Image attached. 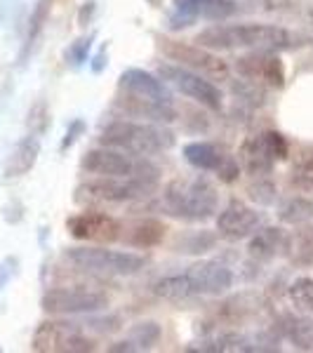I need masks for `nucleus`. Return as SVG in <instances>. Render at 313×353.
<instances>
[{
    "mask_svg": "<svg viewBox=\"0 0 313 353\" xmlns=\"http://www.w3.org/2000/svg\"><path fill=\"white\" fill-rule=\"evenodd\" d=\"M285 254L294 266H301V269L313 266V229L301 224L299 231L287 236Z\"/></svg>",
    "mask_w": 313,
    "mask_h": 353,
    "instance_id": "5701e85b",
    "label": "nucleus"
},
{
    "mask_svg": "<svg viewBox=\"0 0 313 353\" xmlns=\"http://www.w3.org/2000/svg\"><path fill=\"white\" fill-rule=\"evenodd\" d=\"M281 332L292 341L297 349L311 351L313 349V321L309 316H285L283 318Z\"/></svg>",
    "mask_w": 313,
    "mask_h": 353,
    "instance_id": "393cba45",
    "label": "nucleus"
},
{
    "mask_svg": "<svg viewBox=\"0 0 313 353\" xmlns=\"http://www.w3.org/2000/svg\"><path fill=\"white\" fill-rule=\"evenodd\" d=\"M88 327L99 330V332H116V330H121V321H118V318H106V321H90Z\"/></svg>",
    "mask_w": 313,
    "mask_h": 353,
    "instance_id": "4c0bfd02",
    "label": "nucleus"
},
{
    "mask_svg": "<svg viewBox=\"0 0 313 353\" xmlns=\"http://www.w3.org/2000/svg\"><path fill=\"white\" fill-rule=\"evenodd\" d=\"M285 243H287V236L281 226H266V229H261V231H254V236L250 238L248 252H250V257L266 261L285 252Z\"/></svg>",
    "mask_w": 313,
    "mask_h": 353,
    "instance_id": "6ab92c4d",
    "label": "nucleus"
},
{
    "mask_svg": "<svg viewBox=\"0 0 313 353\" xmlns=\"http://www.w3.org/2000/svg\"><path fill=\"white\" fill-rule=\"evenodd\" d=\"M99 141L134 156H153V153L170 151L174 146V132L161 123H134L113 121L101 130Z\"/></svg>",
    "mask_w": 313,
    "mask_h": 353,
    "instance_id": "f03ea898",
    "label": "nucleus"
},
{
    "mask_svg": "<svg viewBox=\"0 0 313 353\" xmlns=\"http://www.w3.org/2000/svg\"><path fill=\"white\" fill-rule=\"evenodd\" d=\"M121 92L144 97V99H156V101H172V92L170 85L163 78H156L149 71L141 68H128L121 73V83H118Z\"/></svg>",
    "mask_w": 313,
    "mask_h": 353,
    "instance_id": "dca6fc26",
    "label": "nucleus"
},
{
    "mask_svg": "<svg viewBox=\"0 0 313 353\" xmlns=\"http://www.w3.org/2000/svg\"><path fill=\"white\" fill-rule=\"evenodd\" d=\"M28 130H31V134L41 137L45 130L50 128V109L45 101H36V104L31 106V111H28Z\"/></svg>",
    "mask_w": 313,
    "mask_h": 353,
    "instance_id": "473e14b6",
    "label": "nucleus"
},
{
    "mask_svg": "<svg viewBox=\"0 0 313 353\" xmlns=\"http://www.w3.org/2000/svg\"><path fill=\"white\" fill-rule=\"evenodd\" d=\"M153 292H156V297H161L165 301L179 304V301L191 299L193 294H196V290H193L189 276H186V273H181V276H165V278H161V281L153 285Z\"/></svg>",
    "mask_w": 313,
    "mask_h": 353,
    "instance_id": "a878e982",
    "label": "nucleus"
},
{
    "mask_svg": "<svg viewBox=\"0 0 313 353\" xmlns=\"http://www.w3.org/2000/svg\"><path fill=\"white\" fill-rule=\"evenodd\" d=\"M83 130H85L83 121H73V123H71V128H68L66 137H64V141H61V151H66L68 146H73V144H76L78 134H83Z\"/></svg>",
    "mask_w": 313,
    "mask_h": 353,
    "instance_id": "e433bc0d",
    "label": "nucleus"
},
{
    "mask_svg": "<svg viewBox=\"0 0 313 353\" xmlns=\"http://www.w3.org/2000/svg\"><path fill=\"white\" fill-rule=\"evenodd\" d=\"M290 301H292L294 311L304 313V316H313V278L301 276L290 285L287 290Z\"/></svg>",
    "mask_w": 313,
    "mask_h": 353,
    "instance_id": "cd10ccee",
    "label": "nucleus"
},
{
    "mask_svg": "<svg viewBox=\"0 0 313 353\" xmlns=\"http://www.w3.org/2000/svg\"><path fill=\"white\" fill-rule=\"evenodd\" d=\"M165 231L168 226L163 224L161 219H139L125 231V236H121L130 248H141V250H149L156 248V245L163 243Z\"/></svg>",
    "mask_w": 313,
    "mask_h": 353,
    "instance_id": "4be33fe9",
    "label": "nucleus"
},
{
    "mask_svg": "<svg viewBox=\"0 0 313 353\" xmlns=\"http://www.w3.org/2000/svg\"><path fill=\"white\" fill-rule=\"evenodd\" d=\"M184 158L196 170L203 172H214L219 181L224 184H233L241 174V163L236 156L224 151L221 146L212 144V141H191L184 146Z\"/></svg>",
    "mask_w": 313,
    "mask_h": 353,
    "instance_id": "9d476101",
    "label": "nucleus"
},
{
    "mask_svg": "<svg viewBox=\"0 0 313 353\" xmlns=\"http://www.w3.org/2000/svg\"><path fill=\"white\" fill-rule=\"evenodd\" d=\"M186 276H189L196 294H224L226 290L233 288L231 269L212 259H203L191 264Z\"/></svg>",
    "mask_w": 313,
    "mask_h": 353,
    "instance_id": "ddd939ff",
    "label": "nucleus"
},
{
    "mask_svg": "<svg viewBox=\"0 0 313 353\" xmlns=\"http://www.w3.org/2000/svg\"><path fill=\"white\" fill-rule=\"evenodd\" d=\"M50 5H52V0H38L36 10H33V14H31V21H28V24H31L28 26V45L36 41L41 28L45 26V19H48V14H50Z\"/></svg>",
    "mask_w": 313,
    "mask_h": 353,
    "instance_id": "72a5a7b5",
    "label": "nucleus"
},
{
    "mask_svg": "<svg viewBox=\"0 0 313 353\" xmlns=\"http://www.w3.org/2000/svg\"><path fill=\"white\" fill-rule=\"evenodd\" d=\"M261 134H264V141H266V146H269L271 156L276 158V161H285L287 153H290L285 137L281 132H276V130H266V132H261Z\"/></svg>",
    "mask_w": 313,
    "mask_h": 353,
    "instance_id": "f704fd0d",
    "label": "nucleus"
},
{
    "mask_svg": "<svg viewBox=\"0 0 313 353\" xmlns=\"http://www.w3.org/2000/svg\"><path fill=\"white\" fill-rule=\"evenodd\" d=\"M276 184H273L271 179H266L264 176H257V181H252V184L248 186V196L250 201H254L257 205H271L276 201Z\"/></svg>",
    "mask_w": 313,
    "mask_h": 353,
    "instance_id": "7c9ffc66",
    "label": "nucleus"
},
{
    "mask_svg": "<svg viewBox=\"0 0 313 353\" xmlns=\"http://www.w3.org/2000/svg\"><path fill=\"white\" fill-rule=\"evenodd\" d=\"M161 78L168 85H172L174 90H179L181 94H186L189 99H193L196 104L205 106L210 111H219L221 109V92L212 81L196 73L191 68H184L179 64H161L158 66Z\"/></svg>",
    "mask_w": 313,
    "mask_h": 353,
    "instance_id": "1a4fd4ad",
    "label": "nucleus"
},
{
    "mask_svg": "<svg viewBox=\"0 0 313 353\" xmlns=\"http://www.w3.org/2000/svg\"><path fill=\"white\" fill-rule=\"evenodd\" d=\"M257 226L259 214L243 201H231L217 214V231L224 238H231V241H241V238L252 236L257 231Z\"/></svg>",
    "mask_w": 313,
    "mask_h": 353,
    "instance_id": "4468645a",
    "label": "nucleus"
},
{
    "mask_svg": "<svg viewBox=\"0 0 313 353\" xmlns=\"http://www.w3.org/2000/svg\"><path fill=\"white\" fill-rule=\"evenodd\" d=\"M158 189V181L139 179V176H99L85 181L76 189V203L104 205V203H130L149 198Z\"/></svg>",
    "mask_w": 313,
    "mask_h": 353,
    "instance_id": "20e7f679",
    "label": "nucleus"
},
{
    "mask_svg": "<svg viewBox=\"0 0 313 353\" xmlns=\"http://www.w3.org/2000/svg\"><path fill=\"white\" fill-rule=\"evenodd\" d=\"M78 325L73 323H61V321H43L36 327L31 339V349L38 353H59L61 341L73 332Z\"/></svg>",
    "mask_w": 313,
    "mask_h": 353,
    "instance_id": "aec40b11",
    "label": "nucleus"
},
{
    "mask_svg": "<svg viewBox=\"0 0 313 353\" xmlns=\"http://www.w3.org/2000/svg\"><path fill=\"white\" fill-rule=\"evenodd\" d=\"M38 156H41V139H38L36 134L24 137L8 156L5 176H8V179H17V176H24L26 172H31L33 165L38 163Z\"/></svg>",
    "mask_w": 313,
    "mask_h": 353,
    "instance_id": "a211bd4d",
    "label": "nucleus"
},
{
    "mask_svg": "<svg viewBox=\"0 0 313 353\" xmlns=\"http://www.w3.org/2000/svg\"><path fill=\"white\" fill-rule=\"evenodd\" d=\"M196 43L208 50H236V48H252V50H290L297 43L283 26L271 24H233V26H210L196 36Z\"/></svg>",
    "mask_w": 313,
    "mask_h": 353,
    "instance_id": "f257e3e1",
    "label": "nucleus"
},
{
    "mask_svg": "<svg viewBox=\"0 0 313 353\" xmlns=\"http://www.w3.org/2000/svg\"><path fill=\"white\" fill-rule=\"evenodd\" d=\"M64 259L81 271L104 273V276H134L149 261L144 254L118 252L106 248H71L64 252Z\"/></svg>",
    "mask_w": 313,
    "mask_h": 353,
    "instance_id": "39448f33",
    "label": "nucleus"
},
{
    "mask_svg": "<svg viewBox=\"0 0 313 353\" xmlns=\"http://www.w3.org/2000/svg\"><path fill=\"white\" fill-rule=\"evenodd\" d=\"M250 299H252V294H248V292L224 299L217 306V318L221 323H226V325H238V323L248 321V318L257 311V301H250Z\"/></svg>",
    "mask_w": 313,
    "mask_h": 353,
    "instance_id": "b1692460",
    "label": "nucleus"
},
{
    "mask_svg": "<svg viewBox=\"0 0 313 353\" xmlns=\"http://www.w3.org/2000/svg\"><path fill=\"white\" fill-rule=\"evenodd\" d=\"M278 217H281L283 224L301 226L313 219V203L309 198H301V196L287 198V201L281 205V210H278Z\"/></svg>",
    "mask_w": 313,
    "mask_h": 353,
    "instance_id": "bb28decb",
    "label": "nucleus"
},
{
    "mask_svg": "<svg viewBox=\"0 0 313 353\" xmlns=\"http://www.w3.org/2000/svg\"><path fill=\"white\" fill-rule=\"evenodd\" d=\"M158 45H161L163 54L170 61H174V64L191 68L196 73H203V76L212 78V81H226L229 78V64L221 57L210 52L208 48L172 41V38H161Z\"/></svg>",
    "mask_w": 313,
    "mask_h": 353,
    "instance_id": "0eeeda50",
    "label": "nucleus"
},
{
    "mask_svg": "<svg viewBox=\"0 0 313 353\" xmlns=\"http://www.w3.org/2000/svg\"><path fill=\"white\" fill-rule=\"evenodd\" d=\"M163 330L158 323L153 321H144V323H137V325L130 330V341H132L134 351H146L153 349V346L161 341Z\"/></svg>",
    "mask_w": 313,
    "mask_h": 353,
    "instance_id": "c85d7f7f",
    "label": "nucleus"
},
{
    "mask_svg": "<svg viewBox=\"0 0 313 353\" xmlns=\"http://www.w3.org/2000/svg\"><path fill=\"white\" fill-rule=\"evenodd\" d=\"M88 50H90V38H81V41H76V43L71 45V48H68L66 59L71 61L73 66L83 64L85 57H88Z\"/></svg>",
    "mask_w": 313,
    "mask_h": 353,
    "instance_id": "c9c22d12",
    "label": "nucleus"
},
{
    "mask_svg": "<svg viewBox=\"0 0 313 353\" xmlns=\"http://www.w3.org/2000/svg\"><path fill=\"white\" fill-rule=\"evenodd\" d=\"M116 106L121 111H125L132 118H144L151 123H174L177 121V109H174L172 101H156V99H144V97H134L128 92H121L116 99Z\"/></svg>",
    "mask_w": 313,
    "mask_h": 353,
    "instance_id": "2eb2a0df",
    "label": "nucleus"
},
{
    "mask_svg": "<svg viewBox=\"0 0 313 353\" xmlns=\"http://www.w3.org/2000/svg\"><path fill=\"white\" fill-rule=\"evenodd\" d=\"M81 168L94 176H139V179L149 181H158V174H161V170L149 161H144V156L134 158L128 156V151L113 149V146L104 144L99 149L85 153Z\"/></svg>",
    "mask_w": 313,
    "mask_h": 353,
    "instance_id": "423d86ee",
    "label": "nucleus"
},
{
    "mask_svg": "<svg viewBox=\"0 0 313 353\" xmlns=\"http://www.w3.org/2000/svg\"><path fill=\"white\" fill-rule=\"evenodd\" d=\"M94 349H97V341L85 337L81 325H78L64 341H61L59 353H88V351H94Z\"/></svg>",
    "mask_w": 313,
    "mask_h": 353,
    "instance_id": "2f4dec72",
    "label": "nucleus"
},
{
    "mask_svg": "<svg viewBox=\"0 0 313 353\" xmlns=\"http://www.w3.org/2000/svg\"><path fill=\"white\" fill-rule=\"evenodd\" d=\"M8 278H10V266L3 264V266H0V288H3L5 283H8Z\"/></svg>",
    "mask_w": 313,
    "mask_h": 353,
    "instance_id": "58836bf2",
    "label": "nucleus"
},
{
    "mask_svg": "<svg viewBox=\"0 0 313 353\" xmlns=\"http://www.w3.org/2000/svg\"><path fill=\"white\" fill-rule=\"evenodd\" d=\"M236 71L248 83L269 85V88L276 90H281L285 85V66H283L281 57L271 52V50H254L250 54L238 57Z\"/></svg>",
    "mask_w": 313,
    "mask_h": 353,
    "instance_id": "9b49d317",
    "label": "nucleus"
},
{
    "mask_svg": "<svg viewBox=\"0 0 313 353\" xmlns=\"http://www.w3.org/2000/svg\"><path fill=\"white\" fill-rule=\"evenodd\" d=\"M290 181H292V186L299 191H313V153L311 156H301L299 161L294 163Z\"/></svg>",
    "mask_w": 313,
    "mask_h": 353,
    "instance_id": "c756f323",
    "label": "nucleus"
},
{
    "mask_svg": "<svg viewBox=\"0 0 313 353\" xmlns=\"http://www.w3.org/2000/svg\"><path fill=\"white\" fill-rule=\"evenodd\" d=\"M177 10L191 19L201 17V19L221 21L236 12V5L231 0H177Z\"/></svg>",
    "mask_w": 313,
    "mask_h": 353,
    "instance_id": "412c9836",
    "label": "nucleus"
},
{
    "mask_svg": "<svg viewBox=\"0 0 313 353\" xmlns=\"http://www.w3.org/2000/svg\"><path fill=\"white\" fill-rule=\"evenodd\" d=\"M151 3H153V5H158V3H161V0H151Z\"/></svg>",
    "mask_w": 313,
    "mask_h": 353,
    "instance_id": "ea45409f",
    "label": "nucleus"
},
{
    "mask_svg": "<svg viewBox=\"0 0 313 353\" xmlns=\"http://www.w3.org/2000/svg\"><path fill=\"white\" fill-rule=\"evenodd\" d=\"M41 306L50 316H76V313H94L106 309L109 297L90 288H52L43 294Z\"/></svg>",
    "mask_w": 313,
    "mask_h": 353,
    "instance_id": "6e6552de",
    "label": "nucleus"
},
{
    "mask_svg": "<svg viewBox=\"0 0 313 353\" xmlns=\"http://www.w3.org/2000/svg\"><path fill=\"white\" fill-rule=\"evenodd\" d=\"M66 229L76 241L88 243H116L123 236L121 221L106 212H94V210H85V212L68 217Z\"/></svg>",
    "mask_w": 313,
    "mask_h": 353,
    "instance_id": "f8f14e48",
    "label": "nucleus"
},
{
    "mask_svg": "<svg viewBox=\"0 0 313 353\" xmlns=\"http://www.w3.org/2000/svg\"><path fill=\"white\" fill-rule=\"evenodd\" d=\"M217 201V189L205 176H196L189 181L177 179L163 191V208L168 210V214L186 221H208L214 217Z\"/></svg>",
    "mask_w": 313,
    "mask_h": 353,
    "instance_id": "7ed1b4c3",
    "label": "nucleus"
},
{
    "mask_svg": "<svg viewBox=\"0 0 313 353\" xmlns=\"http://www.w3.org/2000/svg\"><path fill=\"white\" fill-rule=\"evenodd\" d=\"M238 163H241V170H245L252 176L271 174L276 158L271 156L269 146L264 141V134L259 132L245 137V141L241 144V151H238Z\"/></svg>",
    "mask_w": 313,
    "mask_h": 353,
    "instance_id": "f3484780",
    "label": "nucleus"
}]
</instances>
